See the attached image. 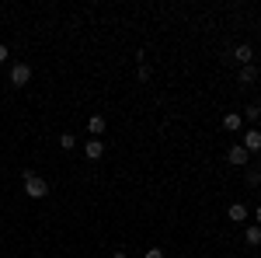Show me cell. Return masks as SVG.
Masks as SVG:
<instances>
[{
    "label": "cell",
    "mask_w": 261,
    "mask_h": 258,
    "mask_svg": "<svg viewBox=\"0 0 261 258\" xmlns=\"http://www.w3.org/2000/svg\"><path fill=\"white\" fill-rule=\"evenodd\" d=\"M143 258H164V251H161V248H150V251H146Z\"/></svg>",
    "instance_id": "16"
},
{
    "label": "cell",
    "mask_w": 261,
    "mask_h": 258,
    "mask_svg": "<svg viewBox=\"0 0 261 258\" xmlns=\"http://www.w3.org/2000/svg\"><path fill=\"white\" fill-rule=\"evenodd\" d=\"M136 77H140V84H146V80H150V66H146V63H140V66H136Z\"/></svg>",
    "instance_id": "15"
},
{
    "label": "cell",
    "mask_w": 261,
    "mask_h": 258,
    "mask_svg": "<svg viewBox=\"0 0 261 258\" xmlns=\"http://www.w3.org/2000/svg\"><path fill=\"white\" fill-rule=\"evenodd\" d=\"M7 56H11V49H7V45L0 42V63H7Z\"/></svg>",
    "instance_id": "17"
},
{
    "label": "cell",
    "mask_w": 261,
    "mask_h": 258,
    "mask_svg": "<svg viewBox=\"0 0 261 258\" xmlns=\"http://www.w3.org/2000/svg\"><path fill=\"white\" fill-rule=\"evenodd\" d=\"M226 217L233 220V223H247V217H251V213H247V206H244V202H233V206L226 209Z\"/></svg>",
    "instance_id": "6"
},
{
    "label": "cell",
    "mask_w": 261,
    "mask_h": 258,
    "mask_svg": "<svg viewBox=\"0 0 261 258\" xmlns=\"http://www.w3.org/2000/svg\"><path fill=\"white\" fill-rule=\"evenodd\" d=\"M254 223H258V227H261V206H258V209H254Z\"/></svg>",
    "instance_id": "19"
},
{
    "label": "cell",
    "mask_w": 261,
    "mask_h": 258,
    "mask_svg": "<svg viewBox=\"0 0 261 258\" xmlns=\"http://www.w3.org/2000/svg\"><path fill=\"white\" fill-rule=\"evenodd\" d=\"M244 241H247L251 248H261V227H258V223H251V227L244 230Z\"/></svg>",
    "instance_id": "10"
},
{
    "label": "cell",
    "mask_w": 261,
    "mask_h": 258,
    "mask_svg": "<svg viewBox=\"0 0 261 258\" xmlns=\"http://www.w3.org/2000/svg\"><path fill=\"white\" fill-rule=\"evenodd\" d=\"M112 258H129V255H125V251L119 248V251H112Z\"/></svg>",
    "instance_id": "18"
},
{
    "label": "cell",
    "mask_w": 261,
    "mask_h": 258,
    "mask_svg": "<svg viewBox=\"0 0 261 258\" xmlns=\"http://www.w3.org/2000/svg\"><path fill=\"white\" fill-rule=\"evenodd\" d=\"M28 80H32V66H28V63H14V66H11V84H14V87H24Z\"/></svg>",
    "instance_id": "2"
},
{
    "label": "cell",
    "mask_w": 261,
    "mask_h": 258,
    "mask_svg": "<svg viewBox=\"0 0 261 258\" xmlns=\"http://www.w3.org/2000/svg\"><path fill=\"white\" fill-rule=\"evenodd\" d=\"M254 77H258L254 63H251V66H241V84H254Z\"/></svg>",
    "instance_id": "12"
},
{
    "label": "cell",
    "mask_w": 261,
    "mask_h": 258,
    "mask_svg": "<svg viewBox=\"0 0 261 258\" xmlns=\"http://www.w3.org/2000/svg\"><path fill=\"white\" fill-rule=\"evenodd\" d=\"M226 160H230L233 168H247V160H251V154H247V150H244L241 143H237V147H230V150H226Z\"/></svg>",
    "instance_id": "3"
},
{
    "label": "cell",
    "mask_w": 261,
    "mask_h": 258,
    "mask_svg": "<svg viewBox=\"0 0 261 258\" xmlns=\"http://www.w3.org/2000/svg\"><path fill=\"white\" fill-rule=\"evenodd\" d=\"M241 119H247V122H258V119H261V105H247Z\"/></svg>",
    "instance_id": "11"
},
{
    "label": "cell",
    "mask_w": 261,
    "mask_h": 258,
    "mask_svg": "<svg viewBox=\"0 0 261 258\" xmlns=\"http://www.w3.org/2000/svg\"><path fill=\"white\" fill-rule=\"evenodd\" d=\"M258 258H261V255H258Z\"/></svg>",
    "instance_id": "20"
},
{
    "label": "cell",
    "mask_w": 261,
    "mask_h": 258,
    "mask_svg": "<svg viewBox=\"0 0 261 258\" xmlns=\"http://www.w3.org/2000/svg\"><path fill=\"white\" fill-rule=\"evenodd\" d=\"M24 192H28V199H45L49 196V181L35 171H24Z\"/></svg>",
    "instance_id": "1"
},
{
    "label": "cell",
    "mask_w": 261,
    "mask_h": 258,
    "mask_svg": "<svg viewBox=\"0 0 261 258\" xmlns=\"http://www.w3.org/2000/svg\"><path fill=\"white\" fill-rule=\"evenodd\" d=\"M84 154H87V160H101L105 157V143L101 139H84Z\"/></svg>",
    "instance_id": "5"
},
{
    "label": "cell",
    "mask_w": 261,
    "mask_h": 258,
    "mask_svg": "<svg viewBox=\"0 0 261 258\" xmlns=\"http://www.w3.org/2000/svg\"><path fill=\"white\" fill-rule=\"evenodd\" d=\"M60 147H63V150H73V147H77V136H73V133H63V136H60Z\"/></svg>",
    "instance_id": "13"
},
{
    "label": "cell",
    "mask_w": 261,
    "mask_h": 258,
    "mask_svg": "<svg viewBox=\"0 0 261 258\" xmlns=\"http://www.w3.org/2000/svg\"><path fill=\"white\" fill-rule=\"evenodd\" d=\"M241 126H244V119L237 112H226V115H223V129H226V133H241Z\"/></svg>",
    "instance_id": "7"
},
{
    "label": "cell",
    "mask_w": 261,
    "mask_h": 258,
    "mask_svg": "<svg viewBox=\"0 0 261 258\" xmlns=\"http://www.w3.org/2000/svg\"><path fill=\"white\" fill-rule=\"evenodd\" d=\"M233 60L241 63V66H251V60H254V49H251V45H237V49H233Z\"/></svg>",
    "instance_id": "8"
},
{
    "label": "cell",
    "mask_w": 261,
    "mask_h": 258,
    "mask_svg": "<svg viewBox=\"0 0 261 258\" xmlns=\"http://www.w3.org/2000/svg\"><path fill=\"white\" fill-rule=\"evenodd\" d=\"M244 178H247V185H251V189H258V185H261V171H247Z\"/></svg>",
    "instance_id": "14"
},
{
    "label": "cell",
    "mask_w": 261,
    "mask_h": 258,
    "mask_svg": "<svg viewBox=\"0 0 261 258\" xmlns=\"http://www.w3.org/2000/svg\"><path fill=\"white\" fill-rule=\"evenodd\" d=\"M87 129H91V136H101V133L108 129V119H105V115H91V119H87Z\"/></svg>",
    "instance_id": "9"
},
{
    "label": "cell",
    "mask_w": 261,
    "mask_h": 258,
    "mask_svg": "<svg viewBox=\"0 0 261 258\" xmlns=\"http://www.w3.org/2000/svg\"><path fill=\"white\" fill-rule=\"evenodd\" d=\"M241 147L247 150V154H258V150H261V133H258V129H247L244 139H241Z\"/></svg>",
    "instance_id": "4"
}]
</instances>
